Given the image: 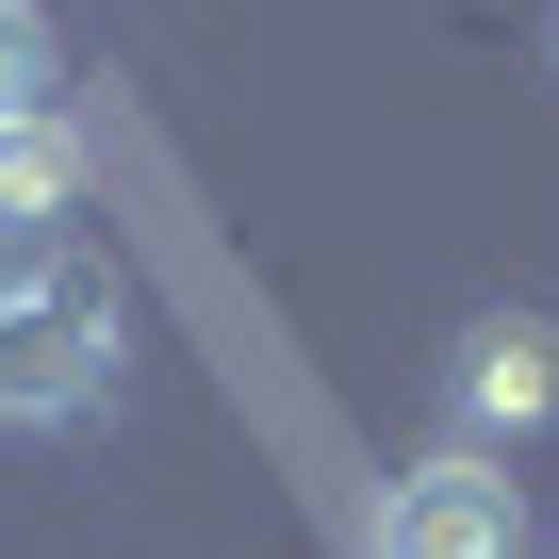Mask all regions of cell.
Here are the masks:
<instances>
[{
  "label": "cell",
  "mask_w": 559,
  "mask_h": 559,
  "mask_svg": "<svg viewBox=\"0 0 559 559\" xmlns=\"http://www.w3.org/2000/svg\"><path fill=\"white\" fill-rule=\"evenodd\" d=\"M17 116H50V17L0 0V132H17Z\"/></svg>",
  "instance_id": "5"
},
{
  "label": "cell",
  "mask_w": 559,
  "mask_h": 559,
  "mask_svg": "<svg viewBox=\"0 0 559 559\" xmlns=\"http://www.w3.org/2000/svg\"><path fill=\"white\" fill-rule=\"evenodd\" d=\"M444 412H461V444L493 461V428H543V412H559V346H543L526 313L461 330V362H444Z\"/></svg>",
  "instance_id": "3"
},
{
  "label": "cell",
  "mask_w": 559,
  "mask_h": 559,
  "mask_svg": "<svg viewBox=\"0 0 559 559\" xmlns=\"http://www.w3.org/2000/svg\"><path fill=\"white\" fill-rule=\"evenodd\" d=\"M99 395H116V297L83 263L17 280L0 297V428H83Z\"/></svg>",
  "instance_id": "1"
},
{
  "label": "cell",
  "mask_w": 559,
  "mask_h": 559,
  "mask_svg": "<svg viewBox=\"0 0 559 559\" xmlns=\"http://www.w3.org/2000/svg\"><path fill=\"white\" fill-rule=\"evenodd\" d=\"M67 181H83V132H67V116H17V132H0V230L67 214Z\"/></svg>",
  "instance_id": "4"
},
{
  "label": "cell",
  "mask_w": 559,
  "mask_h": 559,
  "mask_svg": "<svg viewBox=\"0 0 559 559\" xmlns=\"http://www.w3.org/2000/svg\"><path fill=\"white\" fill-rule=\"evenodd\" d=\"M362 543H379V559H526V477L477 461V444H444V461H412V477L379 493Z\"/></svg>",
  "instance_id": "2"
}]
</instances>
